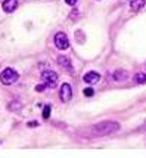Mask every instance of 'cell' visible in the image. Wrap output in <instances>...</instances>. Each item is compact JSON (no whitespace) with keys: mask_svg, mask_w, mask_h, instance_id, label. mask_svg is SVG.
<instances>
[{"mask_svg":"<svg viewBox=\"0 0 146 158\" xmlns=\"http://www.w3.org/2000/svg\"><path fill=\"white\" fill-rule=\"evenodd\" d=\"M118 130H120V124L117 121H102V123H97L89 129L90 136H106V135L115 133Z\"/></svg>","mask_w":146,"mask_h":158,"instance_id":"cell-1","label":"cell"},{"mask_svg":"<svg viewBox=\"0 0 146 158\" xmlns=\"http://www.w3.org/2000/svg\"><path fill=\"white\" fill-rule=\"evenodd\" d=\"M18 78H19V74L14 68H5L2 71V74H0V81H2V84H5V86L14 84Z\"/></svg>","mask_w":146,"mask_h":158,"instance_id":"cell-2","label":"cell"},{"mask_svg":"<svg viewBox=\"0 0 146 158\" xmlns=\"http://www.w3.org/2000/svg\"><path fill=\"white\" fill-rule=\"evenodd\" d=\"M53 41H55V46L59 49V50H67V49L70 48V40H68L67 34H65V33H62V31L56 33Z\"/></svg>","mask_w":146,"mask_h":158,"instance_id":"cell-3","label":"cell"},{"mask_svg":"<svg viewBox=\"0 0 146 158\" xmlns=\"http://www.w3.org/2000/svg\"><path fill=\"white\" fill-rule=\"evenodd\" d=\"M42 80L46 84V87H55L58 80H59V76L56 73H53V71H43Z\"/></svg>","mask_w":146,"mask_h":158,"instance_id":"cell-4","label":"cell"},{"mask_svg":"<svg viewBox=\"0 0 146 158\" xmlns=\"http://www.w3.org/2000/svg\"><path fill=\"white\" fill-rule=\"evenodd\" d=\"M59 98H61L62 102H70L71 99H72V89H71V86L68 83H63L62 86H61V89H59Z\"/></svg>","mask_w":146,"mask_h":158,"instance_id":"cell-5","label":"cell"},{"mask_svg":"<svg viewBox=\"0 0 146 158\" xmlns=\"http://www.w3.org/2000/svg\"><path fill=\"white\" fill-rule=\"evenodd\" d=\"M18 0H3V3H2V7H3V10L6 12V14H12L16 10V7H18Z\"/></svg>","mask_w":146,"mask_h":158,"instance_id":"cell-6","label":"cell"},{"mask_svg":"<svg viewBox=\"0 0 146 158\" xmlns=\"http://www.w3.org/2000/svg\"><path fill=\"white\" fill-rule=\"evenodd\" d=\"M84 83H87V84H95L100 80V74L96 73V71H89V73H86L83 77Z\"/></svg>","mask_w":146,"mask_h":158,"instance_id":"cell-7","label":"cell"},{"mask_svg":"<svg viewBox=\"0 0 146 158\" xmlns=\"http://www.w3.org/2000/svg\"><path fill=\"white\" fill-rule=\"evenodd\" d=\"M58 65H59L62 69H65V71L72 73V65H71L70 58H67V56H63V55L59 56V58H58Z\"/></svg>","mask_w":146,"mask_h":158,"instance_id":"cell-8","label":"cell"},{"mask_svg":"<svg viewBox=\"0 0 146 158\" xmlns=\"http://www.w3.org/2000/svg\"><path fill=\"white\" fill-rule=\"evenodd\" d=\"M130 10L132 12H139L140 9H143L146 5L145 0H130Z\"/></svg>","mask_w":146,"mask_h":158,"instance_id":"cell-9","label":"cell"},{"mask_svg":"<svg viewBox=\"0 0 146 158\" xmlns=\"http://www.w3.org/2000/svg\"><path fill=\"white\" fill-rule=\"evenodd\" d=\"M112 78L115 80V81H124L128 78V73L124 71V69H117L114 74H112Z\"/></svg>","mask_w":146,"mask_h":158,"instance_id":"cell-10","label":"cell"},{"mask_svg":"<svg viewBox=\"0 0 146 158\" xmlns=\"http://www.w3.org/2000/svg\"><path fill=\"white\" fill-rule=\"evenodd\" d=\"M134 81L139 83V84L146 83V74L145 73H139V74H136V76H134Z\"/></svg>","mask_w":146,"mask_h":158,"instance_id":"cell-11","label":"cell"},{"mask_svg":"<svg viewBox=\"0 0 146 158\" xmlns=\"http://www.w3.org/2000/svg\"><path fill=\"white\" fill-rule=\"evenodd\" d=\"M9 108H10V111H15V108H16V110H21L22 105L18 102V101H14V102L9 103Z\"/></svg>","mask_w":146,"mask_h":158,"instance_id":"cell-12","label":"cell"},{"mask_svg":"<svg viewBox=\"0 0 146 158\" xmlns=\"http://www.w3.org/2000/svg\"><path fill=\"white\" fill-rule=\"evenodd\" d=\"M50 117V105H46L43 108V118H49Z\"/></svg>","mask_w":146,"mask_h":158,"instance_id":"cell-13","label":"cell"},{"mask_svg":"<svg viewBox=\"0 0 146 158\" xmlns=\"http://www.w3.org/2000/svg\"><path fill=\"white\" fill-rule=\"evenodd\" d=\"M46 89V84H44V83H43V84H39V86H35V90H37V92H42V90H44Z\"/></svg>","mask_w":146,"mask_h":158,"instance_id":"cell-14","label":"cell"},{"mask_svg":"<svg viewBox=\"0 0 146 158\" xmlns=\"http://www.w3.org/2000/svg\"><path fill=\"white\" fill-rule=\"evenodd\" d=\"M83 93H84V96H91L93 95V89H86Z\"/></svg>","mask_w":146,"mask_h":158,"instance_id":"cell-15","label":"cell"},{"mask_svg":"<svg viewBox=\"0 0 146 158\" xmlns=\"http://www.w3.org/2000/svg\"><path fill=\"white\" fill-rule=\"evenodd\" d=\"M65 2H67V5H70V6H74V5H75L78 0H65Z\"/></svg>","mask_w":146,"mask_h":158,"instance_id":"cell-16","label":"cell"},{"mask_svg":"<svg viewBox=\"0 0 146 158\" xmlns=\"http://www.w3.org/2000/svg\"><path fill=\"white\" fill-rule=\"evenodd\" d=\"M37 126H39L37 121H30V123H28V127H37Z\"/></svg>","mask_w":146,"mask_h":158,"instance_id":"cell-17","label":"cell"}]
</instances>
